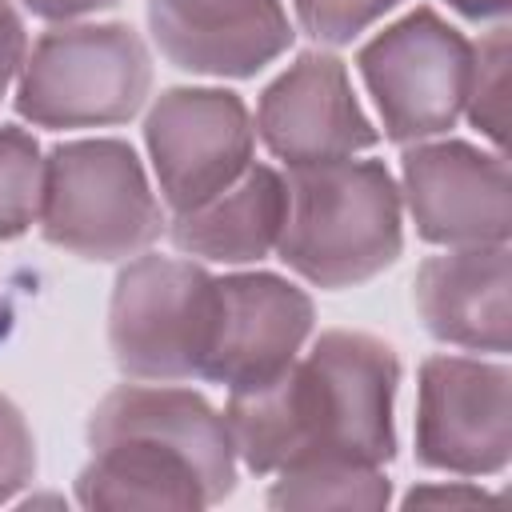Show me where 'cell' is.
<instances>
[{
  "label": "cell",
  "mask_w": 512,
  "mask_h": 512,
  "mask_svg": "<svg viewBox=\"0 0 512 512\" xmlns=\"http://www.w3.org/2000/svg\"><path fill=\"white\" fill-rule=\"evenodd\" d=\"M508 60H512V48H508L504 24L472 40V76H468L464 116L484 140H492L496 152H504V128H508Z\"/></svg>",
  "instance_id": "18"
},
{
  "label": "cell",
  "mask_w": 512,
  "mask_h": 512,
  "mask_svg": "<svg viewBox=\"0 0 512 512\" xmlns=\"http://www.w3.org/2000/svg\"><path fill=\"white\" fill-rule=\"evenodd\" d=\"M152 96V52L128 24H56L28 44L16 112L32 128H112Z\"/></svg>",
  "instance_id": "5"
},
{
  "label": "cell",
  "mask_w": 512,
  "mask_h": 512,
  "mask_svg": "<svg viewBox=\"0 0 512 512\" xmlns=\"http://www.w3.org/2000/svg\"><path fill=\"white\" fill-rule=\"evenodd\" d=\"M404 0H292L300 32L316 44H352Z\"/></svg>",
  "instance_id": "19"
},
{
  "label": "cell",
  "mask_w": 512,
  "mask_h": 512,
  "mask_svg": "<svg viewBox=\"0 0 512 512\" xmlns=\"http://www.w3.org/2000/svg\"><path fill=\"white\" fill-rule=\"evenodd\" d=\"M448 8H456L460 16H468V20H496V24H504V16H508V8H512V0H444Z\"/></svg>",
  "instance_id": "24"
},
{
  "label": "cell",
  "mask_w": 512,
  "mask_h": 512,
  "mask_svg": "<svg viewBox=\"0 0 512 512\" xmlns=\"http://www.w3.org/2000/svg\"><path fill=\"white\" fill-rule=\"evenodd\" d=\"M216 276L188 256H132L108 304V348L128 380H200L212 336Z\"/></svg>",
  "instance_id": "6"
},
{
  "label": "cell",
  "mask_w": 512,
  "mask_h": 512,
  "mask_svg": "<svg viewBox=\"0 0 512 512\" xmlns=\"http://www.w3.org/2000/svg\"><path fill=\"white\" fill-rule=\"evenodd\" d=\"M144 144L160 200L188 212L252 164L256 128L248 104L228 88H168L144 116Z\"/></svg>",
  "instance_id": "9"
},
{
  "label": "cell",
  "mask_w": 512,
  "mask_h": 512,
  "mask_svg": "<svg viewBox=\"0 0 512 512\" xmlns=\"http://www.w3.org/2000/svg\"><path fill=\"white\" fill-rule=\"evenodd\" d=\"M24 12H32L36 20H48V24H72V20H84L92 12H108L116 8L120 0H16Z\"/></svg>",
  "instance_id": "23"
},
{
  "label": "cell",
  "mask_w": 512,
  "mask_h": 512,
  "mask_svg": "<svg viewBox=\"0 0 512 512\" xmlns=\"http://www.w3.org/2000/svg\"><path fill=\"white\" fill-rule=\"evenodd\" d=\"M476 504H488L496 508L500 496L472 484L468 476L464 480H432V484H416L408 496H404V508H476Z\"/></svg>",
  "instance_id": "21"
},
{
  "label": "cell",
  "mask_w": 512,
  "mask_h": 512,
  "mask_svg": "<svg viewBox=\"0 0 512 512\" xmlns=\"http://www.w3.org/2000/svg\"><path fill=\"white\" fill-rule=\"evenodd\" d=\"M400 356L368 332H320L256 388L228 392L236 456L256 476L312 460L388 464L396 456Z\"/></svg>",
  "instance_id": "1"
},
{
  "label": "cell",
  "mask_w": 512,
  "mask_h": 512,
  "mask_svg": "<svg viewBox=\"0 0 512 512\" xmlns=\"http://www.w3.org/2000/svg\"><path fill=\"white\" fill-rule=\"evenodd\" d=\"M28 56V28L24 16L12 0H0V100L8 96V88H16V76L24 68Z\"/></svg>",
  "instance_id": "22"
},
{
  "label": "cell",
  "mask_w": 512,
  "mask_h": 512,
  "mask_svg": "<svg viewBox=\"0 0 512 512\" xmlns=\"http://www.w3.org/2000/svg\"><path fill=\"white\" fill-rule=\"evenodd\" d=\"M316 308L304 288L276 272H228L216 276L212 336L200 380L228 392L256 388L288 368L312 340Z\"/></svg>",
  "instance_id": "12"
},
{
  "label": "cell",
  "mask_w": 512,
  "mask_h": 512,
  "mask_svg": "<svg viewBox=\"0 0 512 512\" xmlns=\"http://www.w3.org/2000/svg\"><path fill=\"white\" fill-rule=\"evenodd\" d=\"M284 212H288L284 172L252 160L212 200H204L188 212H172L164 236L188 260L236 268V264H256L276 252Z\"/></svg>",
  "instance_id": "15"
},
{
  "label": "cell",
  "mask_w": 512,
  "mask_h": 512,
  "mask_svg": "<svg viewBox=\"0 0 512 512\" xmlns=\"http://www.w3.org/2000/svg\"><path fill=\"white\" fill-rule=\"evenodd\" d=\"M400 200L428 244H508L512 192L504 152L496 148L436 136L416 140L400 156Z\"/></svg>",
  "instance_id": "10"
},
{
  "label": "cell",
  "mask_w": 512,
  "mask_h": 512,
  "mask_svg": "<svg viewBox=\"0 0 512 512\" xmlns=\"http://www.w3.org/2000/svg\"><path fill=\"white\" fill-rule=\"evenodd\" d=\"M416 460L448 476H496L512 456V372L504 356L440 352L420 364Z\"/></svg>",
  "instance_id": "8"
},
{
  "label": "cell",
  "mask_w": 512,
  "mask_h": 512,
  "mask_svg": "<svg viewBox=\"0 0 512 512\" xmlns=\"http://www.w3.org/2000/svg\"><path fill=\"white\" fill-rule=\"evenodd\" d=\"M288 212L276 256L312 288H356L396 264L404 200L384 160H320L284 172Z\"/></svg>",
  "instance_id": "3"
},
{
  "label": "cell",
  "mask_w": 512,
  "mask_h": 512,
  "mask_svg": "<svg viewBox=\"0 0 512 512\" xmlns=\"http://www.w3.org/2000/svg\"><path fill=\"white\" fill-rule=\"evenodd\" d=\"M356 68L376 104L380 136L416 144L452 132L464 116L472 40L436 8H412L360 48Z\"/></svg>",
  "instance_id": "7"
},
{
  "label": "cell",
  "mask_w": 512,
  "mask_h": 512,
  "mask_svg": "<svg viewBox=\"0 0 512 512\" xmlns=\"http://www.w3.org/2000/svg\"><path fill=\"white\" fill-rule=\"evenodd\" d=\"M392 500V480L380 464L356 460H312L280 468L268 504L272 508H384Z\"/></svg>",
  "instance_id": "16"
},
{
  "label": "cell",
  "mask_w": 512,
  "mask_h": 512,
  "mask_svg": "<svg viewBox=\"0 0 512 512\" xmlns=\"http://www.w3.org/2000/svg\"><path fill=\"white\" fill-rule=\"evenodd\" d=\"M44 152L28 128H0V240L24 236L40 216Z\"/></svg>",
  "instance_id": "17"
},
{
  "label": "cell",
  "mask_w": 512,
  "mask_h": 512,
  "mask_svg": "<svg viewBox=\"0 0 512 512\" xmlns=\"http://www.w3.org/2000/svg\"><path fill=\"white\" fill-rule=\"evenodd\" d=\"M36 476V436L24 412L0 392V504L16 500Z\"/></svg>",
  "instance_id": "20"
},
{
  "label": "cell",
  "mask_w": 512,
  "mask_h": 512,
  "mask_svg": "<svg viewBox=\"0 0 512 512\" xmlns=\"http://www.w3.org/2000/svg\"><path fill=\"white\" fill-rule=\"evenodd\" d=\"M92 460L76 476L80 508L220 504L236 488V444L224 412L176 384H120L88 416Z\"/></svg>",
  "instance_id": "2"
},
{
  "label": "cell",
  "mask_w": 512,
  "mask_h": 512,
  "mask_svg": "<svg viewBox=\"0 0 512 512\" xmlns=\"http://www.w3.org/2000/svg\"><path fill=\"white\" fill-rule=\"evenodd\" d=\"M252 128L284 168L360 156L380 140L376 120L352 92L348 64L324 48L300 52L260 92Z\"/></svg>",
  "instance_id": "11"
},
{
  "label": "cell",
  "mask_w": 512,
  "mask_h": 512,
  "mask_svg": "<svg viewBox=\"0 0 512 512\" xmlns=\"http://www.w3.org/2000/svg\"><path fill=\"white\" fill-rule=\"evenodd\" d=\"M416 312L440 344L504 356L512 340L508 244H468L428 256L416 272Z\"/></svg>",
  "instance_id": "14"
},
{
  "label": "cell",
  "mask_w": 512,
  "mask_h": 512,
  "mask_svg": "<svg viewBox=\"0 0 512 512\" xmlns=\"http://www.w3.org/2000/svg\"><path fill=\"white\" fill-rule=\"evenodd\" d=\"M40 236L80 260L148 252L168 220L132 144L116 136L64 140L44 156Z\"/></svg>",
  "instance_id": "4"
},
{
  "label": "cell",
  "mask_w": 512,
  "mask_h": 512,
  "mask_svg": "<svg viewBox=\"0 0 512 512\" xmlns=\"http://www.w3.org/2000/svg\"><path fill=\"white\" fill-rule=\"evenodd\" d=\"M148 28L172 68L220 80L264 72L296 40L284 0H148Z\"/></svg>",
  "instance_id": "13"
}]
</instances>
